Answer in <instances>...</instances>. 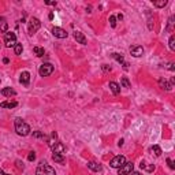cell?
<instances>
[{
    "label": "cell",
    "mask_w": 175,
    "mask_h": 175,
    "mask_svg": "<svg viewBox=\"0 0 175 175\" xmlns=\"http://www.w3.org/2000/svg\"><path fill=\"white\" fill-rule=\"evenodd\" d=\"M15 131L18 136L26 137L27 134L30 133V126L27 125V123H25L21 118H16L15 119Z\"/></svg>",
    "instance_id": "6da1fadb"
},
{
    "label": "cell",
    "mask_w": 175,
    "mask_h": 175,
    "mask_svg": "<svg viewBox=\"0 0 175 175\" xmlns=\"http://www.w3.org/2000/svg\"><path fill=\"white\" fill-rule=\"evenodd\" d=\"M36 175H56V171L45 161H41L36 170Z\"/></svg>",
    "instance_id": "7a4b0ae2"
},
{
    "label": "cell",
    "mask_w": 175,
    "mask_h": 175,
    "mask_svg": "<svg viewBox=\"0 0 175 175\" xmlns=\"http://www.w3.org/2000/svg\"><path fill=\"white\" fill-rule=\"evenodd\" d=\"M41 26V22L38 18H30L29 25H27V30H29V34H34Z\"/></svg>",
    "instance_id": "3957f363"
},
{
    "label": "cell",
    "mask_w": 175,
    "mask_h": 175,
    "mask_svg": "<svg viewBox=\"0 0 175 175\" xmlns=\"http://www.w3.org/2000/svg\"><path fill=\"white\" fill-rule=\"evenodd\" d=\"M52 73H53V66H52L51 63H44V64H41L40 68H38V74H40L41 77H48V75H51Z\"/></svg>",
    "instance_id": "277c9868"
},
{
    "label": "cell",
    "mask_w": 175,
    "mask_h": 175,
    "mask_svg": "<svg viewBox=\"0 0 175 175\" xmlns=\"http://www.w3.org/2000/svg\"><path fill=\"white\" fill-rule=\"evenodd\" d=\"M4 44H5V46H15L16 45V36H15V33H12V32H5V34H4Z\"/></svg>",
    "instance_id": "5b68a950"
},
{
    "label": "cell",
    "mask_w": 175,
    "mask_h": 175,
    "mask_svg": "<svg viewBox=\"0 0 175 175\" xmlns=\"http://www.w3.org/2000/svg\"><path fill=\"white\" fill-rule=\"evenodd\" d=\"M125 163H126V157L122 155H119V156H115V157L109 161V166H111L112 168H120Z\"/></svg>",
    "instance_id": "8992f818"
},
{
    "label": "cell",
    "mask_w": 175,
    "mask_h": 175,
    "mask_svg": "<svg viewBox=\"0 0 175 175\" xmlns=\"http://www.w3.org/2000/svg\"><path fill=\"white\" fill-rule=\"evenodd\" d=\"M133 168H134L133 163H125L119 168V175H130L133 172Z\"/></svg>",
    "instance_id": "52a82bcc"
},
{
    "label": "cell",
    "mask_w": 175,
    "mask_h": 175,
    "mask_svg": "<svg viewBox=\"0 0 175 175\" xmlns=\"http://www.w3.org/2000/svg\"><path fill=\"white\" fill-rule=\"evenodd\" d=\"M52 34H53L55 37H57V38H66L67 37V32H66L64 29H62V27H57V26H55L53 29H52Z\"/></svg>",
    "instance_id": "ba28073f"
},
{
    "label": "cell",
    "mask_w": 175,
    "mask_h": 175,
    "mask_svg": "<svg viewBox=\"0 0 175 175\" xmlns=\"http://www.w3.org/2000/svg\"><path fill=\"white\" fill-rule=\"evenodd\" d=\"M130 53H131V56H134V57H139V56H142V53H144V48H142V46H139V45L131 46V48H130Z\"/></svg>",
    "instance_id": "9c48e42d"
},
{
    "label": "cell",
    "mask_w": 175,
    "mask_h": 175,
    "mask_svg": "<svg viewBox=\"0 0 175 175\" xmlns=\"http://www.w3.org/2000/svg\"><path fill=\"white\" fill-rule=\"evenodd\" d=\"M51 149H52V152H53V153H62V155H63V153H64V150H66V146L60 141H57L56 144L51 148Z\"/></svg>",
    "instance_id": "30bf717a"
},
{
    "label": "cell",
    "mask_w": 175,
    "mask_h": 175,
    "mask_svg": "<svg viewBox=\"0 0 175 175\" xmlns=\"http://www.w3.org/2000/svg\"><path fill=\"white\" fill-rule=\"evenodd\" d=\"M19 81H21L22 85H25V86H29V84H30V74L27 73V71H23V73L21 74V78H19Z\"/></svg>",
    "instance_id": "8fae6325"
},
{
    "label": "cell",
    "mask_w": 175,
    "mask_h": 175,
    "mask_svg": "<svg viewBox=\"0 0 175 175\" xmlns=\"http://www.w3.org/2000/svg\"><path fill=\"white\" fill-rule=\"evenodd\" d=\"M159 85H160V88H161V89L167 90V92H170V90L172 89V85L170 84V82L167 81L166 78H160V79H159Z\"/></svg>",
    "instance_id": "7c38bea8"
},
{
    "label": "cell",
    "mask_w": 175,
    "mask_h": 175,
    "mask_svg": "<svg viewBox=\"0 0 175 175\" xmlns=\"http://www.w3.org/2000/svg\"><path fill=\"white\" fill-rule=\"evenodd\" d=\"M74 38L77 40V43L82 44V45L86 44V37H85L84 33H81V32H74Z\"/></svg>",
    "instance_id": "4fadbf2b"
},
{
    "label": "cell",
    "mask_w": 175,
    "mask_h": 175,
    "mask_svg": "<svg viewBox=\"0 0 175 175\" xmlns=\"http://www.w3.org/2000/svg\"><path fill=\"white\" fill-rule=\"evenodd\" d=\"M52 159H53L55 163H59V164H64L66 163V159L62 153H53L52 155Z\"/></svg>",
    "instance_id": "5bb4252c"
},
{
    "label": "cell",
    "mask_w": 175,
    "mask_h": 175,
    "mask_svg": "<svg viewBox=\"0 0 175 175\" xmlns=\"http://www.w3.org/2000/svg\"><path fill=\"white\" fill-rule=\"evenodd\" d=\"M109 89H111V92L114 93V94H119L120 93V85L112 81V82H109Z\"/></svg>",
    "instance_id": "9a60e30c"
},
{
    "label": "cell",
    "mask_w": 175,
    "mask_h": 175,
    "mask_svg": "<svg viewBox=\"0 0 175 175\" xmlns=\"http://www.w3.org/2000/svg\"><path fill=\"white\" fill-rule=\"evenodd\" d=\"M46 141H48L49 148H52V146H53V145L57 142V134L55 133V131H53V133H51V136H49L48 138H46Z\"/></svg>",
    "instance_id": "2e32d148"
},
{
    "label": "cell",
    "mask_w": 175,
    "mask_h": 175,
    "mask_svg": "<svg viewBox=\"0 0 175 175\" xmlns=\"http://www.w3.org/2000/svg\"><path fill=\"white\" fill-rule=\"evenodd\" d=\"M112 57H114V59L116 60V62H119L120 64H123V67H125V68H127V66H129V64L125 62V57H123L120 53H112Z\"/></svg>",
    "instance_id": "e0dca14e"
},
{
    "label": "cell",
    "mask_w": 175,
    "mask_h": 175,
    "mask_svg": "<svg viewBox=\"0 0 175 175\" xmlns=\"http://www.w3.org/2000/svg\"><path fill=\"white\" fill-rule=\"evenodd\" d=\"M2 94L4 96V97H11V96H15L16 92L12 88H4V89H2Z\"/></svg>",
    "instance_id": "ac0fdd59"
},
{
    "label": "cell",
    "mask_w": 175,
    "mask_h": 175,
    "mask_svg": "<svg viewBox=\"0 0 175 175\" xmlns=\"http://www.w3.org/2000/svg\"><path fill=\"white\" fill-rule=\"evenodd\" d=\"M139 167H141L142 170H145V171H148V172H152V171H155V166H153V164H148L146 161H141V164H139Z\"/></svg>",
    "instance_id": "d6986e66"
},
{
    "label": "cell",
    "mask_w": 175,
    "mask_h": 175,
    "mask_svg": "<svg viewBox=\"0 0 175 175\" xmlns=\"http://www.w3.org/2000/svg\"><path fill=\"white\" fill-rule=\"evenodd\" d=\"M88 167H89L92 171H94V172L101 171V166L98 163H96V161H89V163H88Z\"/></svg>",
    "instance_id": "ffe728a7"
},
{
    "label": "cell",
    "mask_w": 175,
    "mask_h": 175,
    "mask_svg": "<svg viewBox=\"0 0 175 175\" xmlns=\"http://www.w3.org/2000/svg\"><path fill=\"white\" fill-rule=\"evenodd\" d=\"M16 105H18V103H16V101H3V103L0 104V107H2V108H15Z\"/></svg>",
    "instance_id": "44dd1931"
},
{
    "label": "cell",
    "mask_w": 175,
    "mask_h": 175,
    "mask_svg": "<svg viewBox=\"0 0 175 175\" xmlns=\"http://www.w3.org/2000/svg\"><path fill=\"white\" fill-rule=\"evenodd\" d=\"M7 27H8V23L7 21H5V18H3V16H0V32H7Z\"/></svg>",
    "instance_id": "7402d4cb"
},
{
    "label": "cell",
    "mask_w": 175,
    "mask_h": 175,
    "mask_svg": "<svg viewBox=\"0 0 175 175\" xmlns=\"http://www.w3.org/2000/svg\"><path fill=\"white\" fill-rule=\"evenodd\" d=\"M33 51H34V53L37 55L38 57L44 56V53H45V51H44V48H41V46H34V48H33Z\"/></svg>",
    "instance_id": "603a6c76"
},
{
    "label": "cell",
    "mask_w": 175,
    "mask_h": 175,
    "mask_svg": "<svg viewBox=\"0 0 175 175\" xmlns=\"http://www.w3.org/2000/svg\"><path fill=\"white\" fill-rule=\"evenodd\" d=\"M120 84H122L123 88H131V84H130V81L127 79V77H123V78L120 79Z\"/></svg>",
    "instance_id": "cb8c5ba5"
},
{
    "label": "cell",
    "mask_w": 175,
    "mask_h": 175,
    "mask_svg": "<svg viewBox=\"0 0 175 175\" xmlns=\"http://www.w3.org/2000/svg\"><path fill=\"white\" fill-rule=\"evenodd\" d=\"M150 150L155 153V156H160L161 155V149H160V146H159V145H153V146L150 148Z\"/></svg>",
    "instance_id": "d4e9b609"
},
{
    "label": "cell",
    "mask_w": 175,
    "mask_h": 175,
    "mask_svg": "<svg viewBox=\"0 0 175 175\" xmlns=\"http://www.w3.org/2000/svg\"><path fill=\"white\" fill-rule=\"evenodd\" d=\"M14 51H15V55H21L22 51H23V46H22V44L16 43V45L14 46Z\"/></svg>",
    "instance_id": "484cf974"
},
{
    "label": "cell",
    "mask_w": 175,
    "mask_h": 175,
    "mask_svg": "<svg viewBox=\"0 0 175 175\" xmlns=\"http://www.w3.org/2000/svg\"><path fill=\"white\" fill-rule=\"evenodd\" d=\"M168 44H170V48H171L172 51H174V49H175V36H174V34H172L171 37H170Z\"/></svg>",
    "instance_id": "4316f807"
},
{
    "label": "cell",
    "mask_w": 175,
    "mask_h": 175,
    "mask_svg": "<svg viewBox=\"0 0 175 175\" xmlns=\"http://www.w3.org/2000/svg\"><path fill=\"white\" fill-rule=\"evenodd\" d=\"M33 137H34V138H46V137L44 136V133H41V131H33Z\"/></svg>",
    "instance_id": "83f0119b"
},
{
    "label": "cell",
    "mask_w": 175,
    "mask_h": 175,
    "mask_svg": "<svg viewBox=\"0 0 175 175\" xmlns=\"http://www.w3.org/2000/svg\"><path fill=\"white\" fill-rule=\"evenodd\" d=\"M109 23H111L112 27L116 26V16H115V15H111V16H109Z\"/></svg>",
    "instance_id": "f1b7e54d"
},
{
    "label": "cell",
    "mask_w": 175,
    "mask_h": 175,
    "mask_svg": "<svg viewBox=\"0 0 175 175\" xmlns=\"http://www.w3.org/2000/svg\"><path fill=\"white\" fill-rule=\"evenodd\" d=\"M166 4H167L166 0H161V2H153V5H156V7H164Z\"/></svg>",
    "instance_id": "f546056e"
},
{
    "label": "cell",
    "mask_w": 175,
    "mask_h": 175,
    "mask_svg": "<svg viewBox=\"0 0 175 175\" xmlns=\"http://www.w3.org/2000/svg\"><path fill=\"white\" fill-rule=\"evenodd\" d=\"M172 25H174V16H171L170 21H168V26H167V30H168V32H171V30H172Z\"/></svg>",
    "instance_id": "4dcf8cb0"
},
{
    "label": "cell",
    "mask_w": 175,
    "mask_h": 175,
    "mask_svg": "<svg viewBox=\"0 0 175 175\" xmlns=\"http://www.w3.org/2000/svg\"><path fill=\"white\" fill-rule=\"evenodd\" d=\"M27 159H29V161H34L36 160V153L34 152H30L29 156H27Z\"/></svg>",
    "instance_id": "1f68e13d"
},
{
    "label": "cell",
    "mask_w": 175,
    "mask_h": 175,
    "mask_svg": "<svg viewBox=\"0 0 175 175\" xmlns=\"http://www.w3.org/2000/svg\"><path fill=\"white\" fill-rule=\"evenodd\" d=\"M167 163H168V166H170V168H171V170H175V164H174V161H172L171 160V159H167Z\"/></svg>",
    "instance_id": "d6a6232c"
},
{
    "label": "cell",
    "mask_w": 175,
    "mask_h": 175,
    "mask_svg": "<svg viewBox=\"0 0 175 175\" xmlns=\"http://www.w3.org/2000/svg\"><path fill=\"white\" fill-rule=\"evenodd\" d=\"M103 70L104 71H111V67L108 64H103Z\"/></svg>",
    "instance_id": "836d02e7"
},
{
    "label": "cell",
    "mask_w": 175,
    "mask_h": 175,
    "mask_svg": "<svg viewBox=\"0 0 175 175\" xmlns=\"http://www.w3.org/2000/svg\"><path fill=\"white\" fill-rule=\"evenodd\" d=\"M168 68H170V70H171V71H174V70H175V67H174V63H170V64H168Z\"/></svg>",
    "instance_id": "e575fe53"
},
{
    "label": "cell",
    "mask_w": 175,
    "mask_h": 175,
    "mask_svg": "<svg viewBox=\"0 0 175 175\" xmlns=\"http://www.w3.org/2000/svg\"><path fill=\"white\" fill-rule=\"evenodd\" d=\"M48 5H56V2H45Z\"/></svg>",
    "instance_id": "d590c367"
},
{
    "label": "cell",
    "mask_w": 175,
    "mask_h": 175,
    "mask_svg": "<svg viewBox=\"0 0 175 175\" xmlns=\"http://www.w3.org/2000/svg\"><path fill=\"white\" fill-rule=\"evenodd\" d=\"M16 164H18L19 168H23V164H21V161H19V160H16Z\"/></svg>",
    "instance_id": "8d00e7d4"
},
{
    "label": "cell",
    "mask_w": 175,
    "mask_h": 175,
    "mask_svg": "<svg viewBox=\"0 0 175 175\" xmlns=\"http://www.w3.org/2000/svg\"><path fill=\"white\" fill-rule=\"evenodd\" d=\"M116 18L119 19V21H122V19H123V15H122V14H118V16H116Z\"/></svg>",
    "instance_id": "74e56055"
},
{
    "label": "cell",
    "mask_w": 175,
    "mask_h": 175,
    "mask_svg": "<svg viewBox=\"0 0 175 175\" xmlns=\"http://www.w3.org/2000/svg\"><path fill=\"white\" fill-rule=\"evenodd\" d=\"M130 175H142V174H139V172H131Z\"/></svg>",
    "instance_id": "f35d334b"
},
{
    "label": "cell",
    "mask_w": 175,
    "mask_h": 175,
    "mask_svg": "<svg viewBox=\"0 0 175 175\" xmlns=\"http://www.w3.org/2000/svg\"><path fill=\"white\" fill-rule=\"evenodd\" d=\"M0 175H4V171H3L2 168H0Z\"/></svg>",
    "instance_id": "ab89813d"
},
{
    "label": "cell",
    "mask_w": 175,
    "mask_h": 175,
    "mask_svg": "<svg viewBox=\"0 0 175 175\" xmlns=\"http://www.w3.org/2000/svg\"><path fill=\"white\" fill-rule=\"evenodd\" d=\"M4 175H10V174H4Z\"/></svg>",
    "instance_id": "60d3db41"
}]
</instances>
